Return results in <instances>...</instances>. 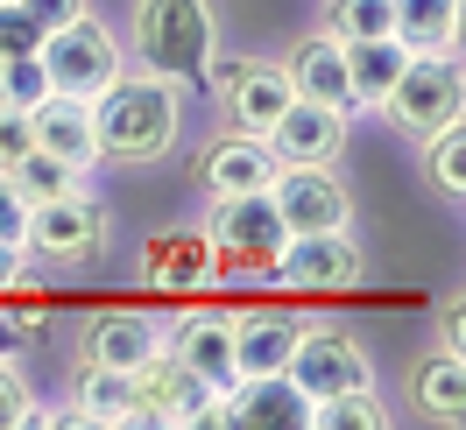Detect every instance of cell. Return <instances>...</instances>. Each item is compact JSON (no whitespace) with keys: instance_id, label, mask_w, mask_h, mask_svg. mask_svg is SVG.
Segmentation results:
<instances>
[{"instance_id":"obj_1","label":"cell","mask_w":466,"mask_h":430,"mask_svg":"<svg viewBox=\"0 0 466 430\" xmlns=\"http://www.w3.org/2000/svg\"><path fill=\"white\" fill-rule=\"evenodd\" d=\"M92 135H99V163H120V170H148L163 163L184 135V78L170 71H120L114 85L92 99Z\"/></svg>"},{"instance_id":"obj_2","label":"cell","mask_w":466,"mask_h":430,"mask_svg":"<svg viewBox=\"0 0 466 430\" xmlns=\"http://www.w3.org/2000/svg\"><path fill=\"white\" fill-rule=\"evenodd\" d=\"M375 114H389V127L410 135V142H424V135H438V127H452V120L466 114V57H452V50H424V57H410L403 78L389 85V99H381Z\"/></svg>"},{"instance_id":"obj_3","label":"cell","mask_w":466,"mask_h":430,"mask_svg":"<svg viewBox=\"0 0 466 430\" xmlns=\"http://www.w3.org/2000/svg\"><path fill=\"white\" fill-rule=\"evenodd\" d=\"M198 233H205V255L219 261V268H276L283 240H290V226H283V212H276L268 191L212 198L205 219H198Z\"/></svg>"},{"instance_id":"obj_4","label":"cell","mask_w":466,"mask_h":430,"mask_svg":"<svg viewBox=\"0 0 466 430\" xmlns=\"http://www.w3.org/2000/svg\"><path fill=\"white\" fill-rule=\"evenodd\" d=\"M43 268H92L114 247V212L92 198V191H71V198L29 205V240H22Z\"/></svg>"},{"instance_id":"obj_5","label":"cell","mask_w":466,"mask_h":430,"mask_svg":"<svg viewBox=\"0 0 466 430\" xmlns=\"http://www.w3.org/2000/svg\"><path fill=\"white\" fill-rule=\"evenodd\" d=\"M43 71H50V92H71V99H99V92L120 78V43L106 22H64V29H43Z\"/></svg>"},{"instance_id":"obj_6","label":"cell","mask_w":466,"mask_h":430,"mask_svg":"<svg viewBox=\"0 0 466 430\" xmlns=\"http://www.w3.org/2000/svg\"><path fill=\"white\" fill-rule=\"evenodd\" d=\"M304 388L311 402L325 395H347V388H375V360H368V345L339 332V325H297L290 339V367H283Z\"/></svg>"},{"instance_id":"obj_7","label":"cell","mask_w":466,"mask_h":430,"mask_svg":"<svg viewBox=\"0 0 466 430\" xmlns=\"http://www.w3.org/2000/svg\"><path fill=\"white\" fill-rule=\"evenodd\" d=\"M360 275H368V255H360L353 226L290 233V240H283V255H276V283L311 289V296H339V289H353Z\"/></svg>"},{"instance_id":"obj_8","label":"cell","mask_w":466,"mask_h":430,"mask_svg":"<svg viewBox=\"0 0 466 430\" xmlns=\"http://www.w3.org/2000/svg\"><path fill=\"white\" fill-rule=\"evenodd\" d=\"M142 57L170 78H198V64L212 57L205 0H142Z\"/></svg>"},{"instance_id":"obj_9","label":"cell","mask_w":466,"mask_h":430,"mask_svg":"<svg viewBox=\"0 0 466 430\" xmlns=\"http://www.w3.org/2000/svg\"><path fill=\"white\" fill-rule=\"evenodd\" d=\"M268 198H276V212H283L290 233L353 226V198H347V184L332 176V163H283L276 184H268Z\"/></svg>"},{"instance_id":"obj_10","label":"cell","mask_w":466,"mask_h":430,"mask_svg":"<svg viewBox=\"0 0 466 430\" xmlns=\"http://www.w3.org/2000/svg\"><path fill=\"white\" fill-rule=\"evenodd\" d=\"M212 395H219V388H205L170 345L135 367V424H163V430L184 424V430H191V424H205V402H212Z\"/></svg>"},{"instance_id":"obj_11","label":"cell","mask_w":466,"mask_h":430,"mask_svg":"<svg viewBox=\"0 0 466 430\" xmlns=\"http://www.w3.org/2000/svg\"><path fill=\"white\" fill-rule=\"evenodd\" d=\"M276 148L262 142V135H233V127H219L212 142L198 148V184L205 198H233V191H268L276 184Z\"/></svg>"},{"instance_id":"obj_12","label":"cell","mask_w":466,"mask_h":430,"mask_svg":"<svg viewBox=\"0 0 466 430\" xmlns=\"http://www.w3.org/2000/svg\"><path fill=\"white\" fill-rule=\"evenodd\" d=\"M290 99H297V92H290V71H283V64L248 57L240 71H233V85L219 92V120H227L233 135H268Z\"/></svg>"},{"instance_id":"obj_13","label":"cell","mask_w":466,"mask_h":430,"mask_svg":"<svg viewBox=\"0 0 466 430\" xmlns=\"http://www.w3.org/2000/svg\"><path fill=\"white\" fill-rule=\"evenodd\" d=\"M347 120L339 106H319V99H290L283 120L268 127L262 142L276 148V163H339L347 155Z\"/></svg>"},{"instance_id":"obj_14","label":"cell","mask_w":466,"mask_h":430,"mask_svg":"<svg viewBox=\"0 0 466 430\" xmlns=\"http://www.w3.org/2000/svg\"><path fill=\"white\" fill-rule=\"evenodd\" d=\"M311 409L319 402L290 374H248L227 388V424H248V430H311Z\"/></svg>"},{"instance_id":"obj_15","label":"cell","mask_w":466,"mask_h":430,"mask_svg":"<svg viewBox=\"0 0 466 430\" xmlns=\"http://www.w3.org/2000/svg\"><path fill=\"white\" fill-rule=\"evenodd\" d=\"M29 127H35V148L57 155L71 170H92L99 163V135H92V99H71V92H43L29 106Z\"/></svg>"},{"instance_id":"obj_16","label":"cell","mask_w":466,"mask_h":430,"mask_svg":"<svg viewBox=\"0 0 466 430\" xmlns=\"http://www.w3.org/2000/svg\"><path fill=\"white\" fill-rule=\"evenodd\" d=\"M283 71H290V92L297 99H319V106H339V114H353V85H347V43L339 35H297L290 57H283Z\"/></svg>"},{"instance_id":"obj_17","label":"cell","mask_w":466,"mask_h":430,"mask_svg":"<svg viewBox=\"0 0 466 430\" xmlns=\"http://www.w3.org/2000/svg\"><path fill=\"white\" fill-rule=\"evenodd\" d=\"M163 345H170L184 367L198 374L205 388H219L227 395L233 381V317L227 311H191V317H177V332H163Z\"/></svg>"},{"instance_id":"obj_18","label":"cell","mask_w":466,"mask_h":430,"mask_svg":"<svg viewBox=\"0 0 466 430\" xmlns=\"http://www.w3.org/2000/svg\"><path fill=\"white\" fill-rule=\"evenodd\" d=\"M403 395H410V409H417L424 424H466V360L445 353V345L417 353L410 374H403Z\"/></svg>"},{"instance_id":"obj_19","label":"cell","mask_w":466,"mask_h":430,"mask_svg":"<svg viewBox=\"0 0 466 430\" xmlns=\"http://www.w3.org/2000/svg\"><path fill=\"white\" fill-rule=\"evenodd\" d=\"M71 424H135V374L106 367V360H86L78 353V374H71Z\"/></svg>"},{"instance_id":"obj_20","label":"cell","mask_w":466,"mask_h":430,"mask_svg":"<svg viewBox=\"0 0 466 430\" xmlns=\"http://www.w3.org/2000/svg\"><path fill=\"white\" fill-rule=\"evenodd\" d=\"M163 353V325L142 311H106L86 325V360H106V367L135 374L142 360H156Z\"/></svg>"},{"instance_id":"obj_21","label":"cell","mask_w":466,"mask_h":430,"mask_svg":"<svg viewBox=\"0 0 466 430\" xmlns=\"http://www.w3.org/2000/svg\"><path fill=\"white\" fill-rule=\"evenodd\" d=\"M290 339L297 325L276 311H233V374H283L290 367Z\"/></svg>"},{"instance_id":"obj_22","label":"cell","mask_w":466,"mask_h":430,"mask_svg":"<svg viewBox=\"0 0 466 430\" xmlns=\"http://www.w3.org/2000/svg\"><path fill=\"white\" fill-rule=\"evenodd\" d=\"M410 50L396 35H368V43H347V85H353V106H381L389 85L403 78Z\"/></svg>"},{"instance_id":"obj_23","label":"cell","mask_w":466,"mask_h":430,"mask_svg":"<svg viewBox=\"0 0 466 430\" xmlns=\"http://www.w3.org/2000/svg\"><path fill=\"white\" fill-rule=\"evenodd\" d=\"M452 29H460V0H396V43L410 57L452 50Z\"/></svg>"},{"instance_id":"obj_24","label":"cell","mask_w":466,"mask_h":430,"mask_svg":"<svg viewBox=\"0 0 466 430\" xmlns=\"http://www.w3.org/2000/svg\"><path fill=\"white\" fill-rule=\"evenodd\" d=\"M424 184H431L438 198L466 205V114L452 120V127H438V135H424Z\"/></svg>"},{"instance_id":"obj_25","label":"cell","mask_w":466,"mask_h":430,"mask_svg":"<svg viewBox=\"0 0 466 430\" xmlns=\"http://www.w3.org/2000/svg\"><path fill=\"white\" fill-rule=\"evenodd\" d=\"M15 191L29 205H50V198H71V191H86V170H71V163H57V155H43V148H29L22 163H15Z\"/></svg>"},{"instance_id":"obj_26","label":"cell","mask_w":466,"mask_h":430,"mask_svg":"<svg viewBox=\"0 0 466 430\" xmlns=\"http://www.w3.org/2000/svg\"><path fill=\"white\" fill-rule=\"evenodd\" d=\"M325 35H339V43L396 35V0H325Z\"/></svg>"},{"instance_id":"obj_27","label":"cell","mask_w":466,"mask_h":430,"mask_svg":"<svg viewBox=\"0 0 466 430\" xmlns=\"http://www.w3.org/2000/svg\"><path fill=\"white\" fill-rule=\"evenodd\" d=\"M311 424L325 430H389V409L375 402V388H347V395H325L311 409Z\"/></svg>"},{"instance_id":"obj_28","label":"cell","mask_w":466,"mask_h":430,"mask_svg":"<svg viewBox=\"0 0 466 430\" xmlns=\"http://www.w3.org/2000/svg\"><path fill=\"white\" fill-rule=\"evenodd\" d=\"M43 92H50L43 50H29V57H0V106H35Z\"/></svg>"},{"instance_id":"obj_29","label":"cell","mask_w":466,"mask_h":430,"mask_svg":"<svg viewBox=\"0 0 466 430\" xmlns=\"http://www.w3.org/2000/svg\"><path fill=\"white\" fill-rule=\"evenodd\" d=\"M29 50H43V22L22 0H0V57H29Z\"/></svg>"},{"instance_id":"obj_30","label":"cell","mask_w":466,"mask_h":430,"mask_svg":"<svg viewBox=\"0 0 466 430\" xmlns=\"http://www.w3.org/2000/svg\"><path fill=\"white\" fill-rule=\"evenodd\" d=\"M29 409H35L29 374H22L7 353H0V430H22V424H29Z\"/></svg>"},{"instance_id":"obj_31","label":"cell","mask_w":466,"mask_h":430,"mask_svg":"<svg viewBox=\"0 0 466 430\" xmlns=\"http://www.w3.org/2000/svg\"><path fill=\"white\" fill-rule=\"evenodd\" d=\"M29 148H35L29 106H0V170H15V163H22Z\"/></svg>"},{"instance_id":"obj_32","label":"cell","mask_w":466,"mask_h":430,"mask_svg":"<svg viewBox=\"0 0 466 430\" xmlns=\"http://www.w3.org/2000/svg\"><path fill=\"white\" fill-rule=\"evenodd\" d=\"M29 240V198L15 191V176L0 170V247H22Z\"/></svg>"},{"instance_id":"obj_33","label":"cell","mask_w":466,"mask_h":430,"mask_svg":"<svg viewBox=\"0 0 466 430\" xmlns=\"http://www.w3.org/2000/svg\"><path fill=\"white\" fill-rule=\"evenodd\" d=\"M438 345H445V353H460V360H466V289L452 296V304H445V311H438Z\"/></svg>"},{"instance_id":"obj_34","label":"cell","mask_w":466,"mask_h":430,"mask_svg":"<svg viewBox=\"0 0 466 430\" xmlns=\"http://www.w3.org/2000/svg\"><path fill=\"white\" fill-rule=\"evenodd\" d=\"M22 7H29L43 29H64V22H78V15H86V0H22Z\"/></svg>"},{"instance_id":"obj_35","label":"cell","mask_w":466,"mask_h":430,"mask_svg":"<svg viewBox=\"0 0 466 430\" xmlns=\"http://www.w3.org/2000/svg\"><path fill=\"white\" fill-rule=\"evenodd\" d=\"M29 275V247H0V289H15Z\"/></svg>"},{"instance_id":"obj_36","label":"cell","mask_w":466,"mask_h":430,"mask_svg":"<svg viewBox=\"0 0 466 430\" xmlns=\"http://www.w3.org/2000/svg\"><path fill=\"white\" fill-rule=\"evenodd\" d=\"M452 50H466V0H460V29H452Z\"/></svg>"},{"instance_id":"obj_37","label":"cell","mask_w":466,"mask_h":430,"mask_svg":"<svg viewBox=\"0 0 466 430\" xmlns=\"http://www.w3.org/2000/svg\"><path fill=\"white\" fill-rule=\"evenodd\" d=\"M0 339H7V332H0Z\"/></svg>"}]
</instances>
